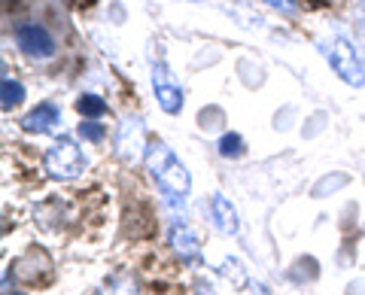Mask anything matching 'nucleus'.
<instances>
[{"mask_svg": "<svg viewBox=\"0 0 365 295\" xmlns=\"http://www.w3.org/2000/svg\"><path fill=\"white\" fill-rule=\"evenodd\" d=\"M76 110L83 113L86 119H101V116H107V100L104 98H98V95H83L76 100Z\"/></svg>", "mask_w": 365, "mask_h": 295, "instance_id": "obj_10", "label": "nucleus"}, {"mask_svg": "<svg viewBox=\"0 0 365 295\" xmlns=\"http://www.w3.org/2000/svg\"><path fill=\"white\" fill-rule=\"evenodd\" d=\"M16 46L25 52L31 61H49V58H55V52H58V43H55L52 33L43 25H34V21L16 28Z\"/></svg>", "mask_w": 365, "mask_h": 295, "instance_id": "obj_4", "label": "nucleus"}, {"mask_svg": "<svg viewBox=\"0 0 365 295\" xmlns=\"http://www.w3.org/2000/svg\"><path fill=\"white\" fill-rule=\"evenodd\" d=\"M101 295H137V283L128 274H116L107 280V286L101 289Z\"/></svg>", "mask_w": 365, "mask_h": 295, "instance_id": "obj_11", "label": "nucleus"}, {"mask_svg": "<svg viewBox=\"0 0 365 295\" xmlns=\"http://www.w3.org/2000/svg\"><path fill=\"white\" fill-rule=\"evenodd\" d=\"M146 165H150L153 177L158 180V186L165 192H174V195H189L192 189V180H189V171L182 167V162L168 150L165 143H150L146 146Z\"/></svg>", "mask_w": 365, "mask_h": 295, "instance_id": "obj_1", "label": "nucleus"}, {"mask_svg": "<svg viewBox=\"0 0 365 295\" xmlns=\"http://www.w3.org/2000/svg\"><path fill=\"white\" fill-rule=\"evenodd\" d=\"M61 122V110L55 104H40L37 110H31L25 119H21V128L28 134H46V131H55Z\"/></svg>", "mask_w": 365, "mask_h": 295, "instance_id": "obj_7", "label": "nucleus"}, {"mask_svg": "<svg viewBox=\"0 0 365 295\" xmlns=\"http://www.w3.org/2000/svg\"><path fill=\"white\" fill-rule=\"evenodd\" d=\"M353 16H356V21L365 28V0H359V4H356V9H353Z\"/></svg>", "mask_w": 365, "mask_h": 295, "instance_id": "obj_16", "label": "nucleus"}, {"mask_svg": "<svg viewBox=\"0 0 365 295\" xmlns=\"http://www.w3.org/2000/svg\"><path fill=\"white\" fill-rule=\"evenodd\" d=\"M210 213H213V225L222 234H237V229H241V222H237V210L232 207V201H228L225 195H213Z\"/></svg>", "mask_w": 365, "mask_h": 295, "instance_id": "obj_8", "label": "nucleus"}, {"mask_svg": "<svg viewBox=\"0 0 365 295\" xmlns=\"http://www.w3.org/2000/svg\"><path fill=\"white\" fill-rule=\"evenodd\" d=\"M13 295H21V292H13Z\"/></svg>", "mask_w": 365, "mask_h": 295, "instance_id": "obj_17", "label": "nucleus"}, {"mask_svg": "<svg viewBox=\"0 0 365 295\" xmlns=\"http://www.w3.org/2000/svg\"><path fill=\"white\" fill-rule=\"evenodd\" d=\"M274 9H280V13H295L299 9V0H268Z\"/></svg>", "mask_w": 365, "mask_h": 295, "instance_id": "obj_15", "label": "nucleus"}, {"mask_svg": "<svg viewBox=\"0 0 365 295\" xmlns=\"http://www.w3.org/2000/svg\"><path fill=\"white\" fill-rule=\"evenodd\" d=\"M170 244H174V249H177L182 259H195L198 249H201V247H198V234L192 232L189 225H182V229L177 225V229L170 232Z\"/></svg>", "mask_w": 365, "mask_h": 295, "instance_id": "obj_9", "label": "nucleus"}, {"mask_svg": "<svg viewBox=\"0 0 365 295\" xmlns=\"http://www.w3.org/2000/svg\"><path fill=\"white\" fill-rule=\"evenodd\" d=\"M116 152L125 155L128 162L143 155V122L131 116L119 125V138H116Z\"/></svg>", "mask_w": 365, "mask_h": 295, "instance_id": "obj_5", "label": "nucleus"}, {"mask_svg": "<svg viewBox=\"0 0 365 295\" xmlns=\"http://www.w3.org/2000/svg\"><path fill=\"white\" fill-rule=\"evenodd\" d=\"M153 88H155V98H158V107L165 113H180L182 110V88H177L174 83L168 79V71L165 67H155L153 71Z\"/></svg>", "mask_w": 365, "mask_h": 295, "instance_id": "obj_6", "label": "nucleus"}, {"mask_svg": "<svg viewBox=\"0 0 365 295\" xmlns=\"http://www.w3.org/2000/svg\"><path fill=\"white\" fill-rule=\"evenodd\" d=\"M326 58H329V64L335 67V73L344 79V83H350V86H362L365 83V64H362V58L356 55V46H353L350 40L332 37L329 40V46H326Z\"/></svg>", "mask_w": 365, "mask_h": 295, "instance_id": "obj_2", "label": "nucleus"}, {"mask_svg": "<svg viewBox=\"0 0 365 295\" xmlns=\"http://www.w3.org/2000/svg\"><path fill=\"white\" fill-rule=\"evenodd\" d=\"M79 134L88 140V143H101L107 138V131H104V125H98V122H91V119H86L83 125H79Z\"/></svg>", "mask_w": 365, "mask_h": 295, "instance_id": "obj_14", "label": "nucleus"}, {"mask_svg": "<svg viewBox=\"0 0 365 295\" xmlns=\"http://www.w3.org/2000/svg\"><path fill=\"white\" fill-rule=\"evenodd\" d=\"M46 171H49L55 180H76L86 171V155L73 140H58L46 152Z\"/></svg>", "mask_w": 365, "mask_h": 295, "instance_id": "obj_3", "label": "nucleus"}, {"mask_svg": "<svg viewBox=\"0 0 365 295\" xmlns=\"http://www.w3.org/2000/svg\"><path fill=\"white\" fill-rule=\"evenodd\" d=\"M244 152H247V146H244L241 134H222V140H220V155L222 158H241Z\"/></svg>", "mask_w": 365, "mask_h": 295, "instance_id": "obj_13", "label": "nucleus"}, {"mask_svg": "<svg viewBox=\"0 0 365 295\" xmlns=\"http://www.w3.org/2000/svg\"><path fill=\"white\" fill-rule=\"evenodd\" d=\"M0 95H4V110H13V107H19L21 100H25V86L16 83V79H4Z\"/></svg>", "mask_w": 365, "mask_h": 295, "instance_id": "obj_12", "label": "nucleus"}]
</instances>
